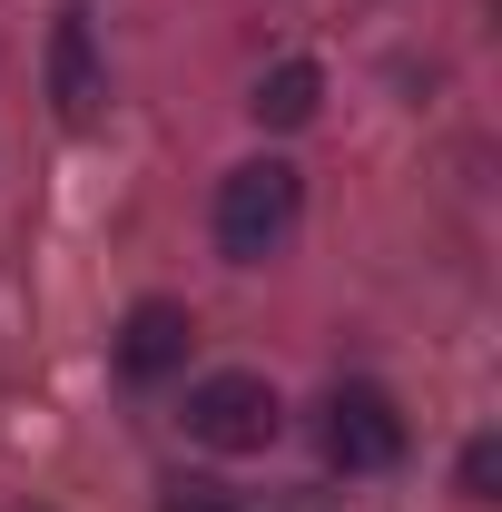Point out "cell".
I'll return each mask as SVG.
<instances>
[{"label":"cell","instance_id":"6da1fadb","mask_svg":"<svg viewBox=\"0 0 502 512\" xmlns=\"http://www.w3.org/2000/svg\"><path fill=\"white\" fill-rule=\"evenodd\" d=\"M296 207H306V178L286 158H247L217 178V256L227 266H266V256L296 237Z\"/></svg>","mask_w":502,"mask_h":512},{"label":"cell","instance_id":"7a4b0ae2","mask_svg":"<svg viewBox=\"0 0 502 512\" xmlns=\"http://www.w3.org/2000/svg\"><path fill=\"white\" fill-rule=\"evenodd\" d=\"M188 444H207V453H266L276 444V384L266 375H207V384H188Z\"/></svg>","mask_w":502,"mask_h":512},{"label":"cell","instance_id":"3957f363","mask_svg":"<svg viewBox=\"0 0 502 512\" xmlns=\"http://www.w3.org/2000/svg\"><path fill=\"white\" fill-rule=\"evenodd\" d=\"M325 463L335 473H384L404 463V404L384 384H335L325 394Z\"/></svg>","mask_w":502,"mask_h":512},{"label":"cell","instance_id":"277c9868","mask_svg":"<svg viewBox=\"0 0 502 512\" xmlns=\"http://www.w3.org/2000/svg\"><path fill=\"white\" fill-rule=\"evenodd\" d=\"M188 345H197V325H188V306H168V296H138L119 316V335H109V355H119L128 384H168L188 365Z\"/></svg>","mask_w":502,"mask_h":512},{"label":"cell","instance_id":"5b68a950","mask_svg":"<svg viewBox=\"0 0 502 512\" xmlns=\"http://www.w3.org/2000/svg\"><path fill=\"white\" fill-rule=\"evenodd\" d=\"M50 99H60L69 128H89V119H99V99H109V79H99V50H89V20H79V10L50 30Z\"/></svg>","mask_w":502,"mask_h":512},{"label":"cell","instance_id":"8992f818","mask_svg":"<svg viewBox=\"0 0 502 512\" xmlns=\"http://www.w3.org/2000/svg\"><path fill=\"white\" fill-rule=\"evenodd\" d=\"M247 109H256L266 128H306L315 109H325V69H315V60H276L266 79H256V99H247Z\"/></svg>","mask_w":502,"mask_h":512},{"label":"cell","instance_id":"52a82bcc","mask_svg":"<svg viewBox=\"0 0 502 512\" xmlns=\"http://www.w3.org/2000/svg\"><path fill=\"white\" fill-rule=\"evenodd\" d=\"M493 483H502V444H493V434H473V444H463V493L493 503Z\"/></svg>","mask_w":502,"mask_h":512},{"label":"cell","instance_id":"ba28073f","mask_svg":"<svg viewBox=\"0 0 502 512\" xmlns=\"http://www.w3.org/2000/svg\"><path fill=\"white\" fill-rule=\"evenodd\" d=\"M168 512H237V503H227L217 483H188V493H178V503H168Z\"/></svg>","mask_w":502,"mask_h":512}]
</instances>
